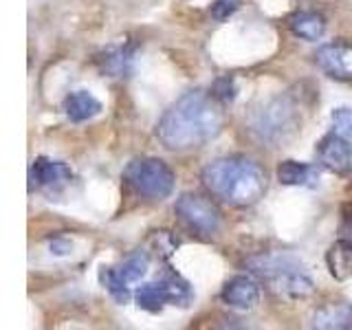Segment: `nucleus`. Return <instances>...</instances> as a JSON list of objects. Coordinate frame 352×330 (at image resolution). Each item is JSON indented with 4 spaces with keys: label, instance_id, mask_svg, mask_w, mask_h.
<instances>
[{
    "label": "nucleus",
    "instance_id": "aec40b11",
    "mask_svg": "<svg viewBox=\"0 0 352 330\" xmlns=\"http://www.w3.org/2000/svg\"><path fill=\"white\" fill-rule=\"evenodd\" d=\"M214 97L216 99H223V102H231V99L236 97V88L231 84L229 77H223V80H218L216 86H214Z\"/></svg>",
    "mask_w": 352,
    "mask_h": 330
},
{
    "label": "nucleus",
    "instance_id": "423d86ee",
    "mask_svg": "<svg viewBox=\"0 0 352 330\" xmlns=\"http://www.w3.org/2000/svg\"><path fill=\"white\" fill-rule=\"evenodd\" d=\"M174 212L187 227L201 236H214L223 227V218L216 205L201 194H183L176 201Z\"/></svg>",
    "mask_w": 352,
    "mask_h": 330
},
{
    "label": "nucleus",
    "instance_id": "4468645a",
    "mask_svg": "<svg viewBox=\"0 0 352 330\" xmlns=\"http://www.w3.org/2000/svg\"><path fill=\"white\" fill-rule=\"evenodd\" d=\"M289 27L297 38L317 42L326 33V18L317 11H297L289 18Z\"/></svg>",
    "mask_w": 352,
    "mask_h": 330
},
{
    "label": "nucleus",
    "instance_id": "a211bd4d",
    "mask_svg": "<svg viewBox=\"0 0 352 330\" xmlns=\"http://www.w3.org/2000/svg\"><path fill=\"white\" fill-rule=\"evenodd\" d=\"M330 121H333L335 132H339V135H344V137H352V108L348 106L335 108L333 115H330Z\"/></svg>",
    "mask_w": 352,
    "mask_h": 330
},
{
    "label": "nucleus",
    "instance_id": "412c9836",
    "mask_svg": "<svg viewBox=\"0 0 352 330\" xmlns=\"http://www.w3.org/2000/svg\"><path fill=\"white\" fill-rule=\"evenodd\" d=\"M71 251V245L64 240H55L51 242V253H55V256H66V253Z\"/></svg>",
    "mask_w": 352,
    "mask_h": 330
},
{
    "label": "nucleus",
    "instance_id": "f03ea898",
    "mask_svg": "<svg viewBox=\"0 0 352 330\" xmlns=\"http://www.w3.org/2000/svg\"><path fill=\"white\" fill-rule=\"evenodd\" d=\"M201 181L209 194L231 207H251L267 192V174L247 157H220L207 163Z\"/></svg>",
    "mask_w": 352,
    "mask_h": 330
},
{
    "label": "nucleus",
    "instance_id": "dca6fc26",
    "mask_svg": "<svg viewBox=\"0 0 352 330\" xmlns=\"http://www.w3.org/2000/svg\"><path fill=\"white\" fill-rule=\"evenodd\" d=\"M313 326L315 328H337V330L352 328V308L346 304L322 308V311L313 317Z\"/></svg>",
    "mask_w": 352,
    "mask_h": 330
},
{
    "label": "nucleus",
    "instance_id": "9d476101",
    "mask_svg": "<svg viewBox=\"0 0 352 330\" xmlns=\"http://www.w3.org/2000/svg\"><path fill=\"white\" fill-rule=\"evenodd\" d=\"M315 64L335 80H352V44L330 42L315 53Z\"/></svg>",
    "mask_w": 352,
    "mask_h": 330
},
{
    "label": "nucleus",
    "instance_id": "0eeeda50",
    "mask_svg": "<svg viewBox=\"0 0 352 330\" xmlns=\"http://www.w3.org/2000/svg\"><path fill=\"white\" fill-rule=\"evenodd\" d=\"M150 258L146 253H135L130 256L121 267L117 269H104L102 271V284L106 286V291L115 297L117 302L126 304L130 300V284L139 282L143 275L148 273Z\"/></svg>",
    "mask_w": 352,
    "mask_h": 330
},
{
    "label": "nucleus",
    "instance_id": "f8f14e48",
    "mask_svg": "<svg viewBox=\"0 0 352 330\" xmlns=\"http://www.w3.org/2000/svg\"><path fill=\"white\" fill-rule=\"evenodd\" d=\"M31 181L38 187H62L73 179V172L66 163L53 161L47 157H38L31 165Z\"/></svg>",
    "mask_w": 352,
    "mask_h": 330
},
{
    "label": "nucleus",
    "instance_id": "39448f33",
    "mask_svg": "<svg viewBox=\"0 0 352 330\" xmlns=\"http://www.w3.org/2000/svg\"><path fill=\"white\" fill-rule=\"evenodd\" d=\"M126 183L150 201H163L174 192V172L161 159H135L124 170Z\"/></svg>",
    "mask_w": 352,
    "mask_h": 330
},
{
    "label": "nucleus",
    "instance_id": "20e7f679",
    "mask_svg": "<svg viewBox=\"0 0 352 330\" xmlns=\"http://www.w3.org/2000/svg\"><path fill=\"white\" fill-rule=\"evenodd\" d=\"M300 124V115H297V106L286 95H275L267 99L258 110L251 115V132L258 141L267 143V146H280L297 130Z\"/></svg>",
    "mask_w": 352,
    "mask_h": 330
},
{
    "label": "nucleus",
    "instance_id": "7ed1b4c3",
    "mask_svg": "<svg viewBox=\"0 0 352 330\" xmlns=\"http://www.w3.org/2000/svg\"><path fill=\"white\" fill-rule=\"evenodd\" d=\"M249 269L271 284L273 291L286 297H306L313 293V280L308 278L302 262L291 253H269L249 260Z\"/></svg>",
    "mask_w": 352,
    "mask_h": 330
},
{
    "label": "nucleus",
    "instance_id": "f257e3e1",
    "mask_svg": "<svg viewBox=\"0 0 352 330\" xmlns=\"http://www.w3.org/2000/svg\"><path fill=\"white\" fill-rule=\"evenodd\" d=\"M225 124L218 99L205 91H190L176 99L157 126V137L168 150H192L220 135Z\"/></svg>",
    "mask_w": 352,
    "mask_h": 330
},
{
    "label": "nucleus",
    "instance_id": "2eb2a0df",
    "mask_svg": "<svg viewBox=\"0 0 352 330\" xmlns=\"http://www.w3.org/2000/svg\"><path fill=\"white\" fill-rule=\"evenodd\" d=\"M319 179V172L317 168L302 161H284L280 163L278 168V181L282 185H295V187H308V185H315Z\"/></svg>",
    "mask_w": 352,
    "mask_h": 330
},
{
    "label": "nucleus",
    "instance_id": "9b49d317",
    "mask_svg": "<svg viewBox=\"0 0 352 330\" xmlns=\"http://www.w3.org/2000/svg\"><path fill=\"white\" fill-rule=\"evenodd\" d=\"M220 300L229 308H236V311H251L260 302V286L247 275H236L223 286Z\"/></svg>",
    "mask_w": 352,
    "mask_h": 330
},
{
    "label": "nucleus",
    "instance_id": "1a4fd4ad",
    "mask_svg": "<svg viewBox=\"0 0 352 330\" xmlns=\"http://www.w3.org/2000/svg\"><path fill=\"white\" fill-rule=\"evenodd\" d=\"M317 159L326 170L335 172L339 176H350L352 174V143L348 137L333 132L326 135L317 146Z\"/></svg>",
    "mask_w": 352,
    "mask_h": 330
},
{
    "label": "nucleus",
    "instance_id": "4be33fe9",
    "mask_svg": "<svg viewBox=\"0 0 352 330\" xmlns=\"http://www.w3.org/2000/svg\"><path fill=\"white\" fill-rule=\"evenodd\" d=\"M348 245L352 247V225H350V229H348Z\"/></svg>",
    "mask_w": 352,
    "mask_h": 330
},
{
    "label": "nucleus",
    "instance_id": "ddd939ff",
    "mask_svg": "<svg viewBox=\"0 0 352 330\" xmlns=\"http://www.w3.org/2000/svg\"><path fill=\"white\" fill-rule=\"evenodd\" d=\"M64 113L73 124H84L102 113V102L88 91H73L64 99Z\"/></svg>",
    "mask_w": 352,
    "mask_h": 330
},
{
    "label": "nucleus",
    "instance_id": "f3484780",
    "mask_svg": "<svg viewBox=\"0 0 352 330\" xmlns=\"http://www.w3.org/2000/svg\"><path fill=\"white\" fill-rule=\"evenodd\" d=\"M99 66H102V71L113 75V77H121L130 71L132 66V49L128 47H113L108 49L102 58H99Z\"/></svg>",
    "mask_w": 352,
    "mask_h": 330
},
{
    "label": "nucleus",
    "instance_id": "6ab92c4d",
    "mask_svg": "<svg viewBox=\"0 0 352 330\" xmlns=\"http://www.w3.org/2000/svg\"><path fill=\"white\" fill-rule=\"evenodd\" d=\"M238 7H240L238 0H216V3L212 5V9H209V14H212V18L223 22L229 16H234L238 11Z\"/></svg>",
    "mask_w": 352,
    "mask_h": 330
},
{
    "label": "nucleus",
    "instance_id": "6e6552de",
    "mask_svg": "<svg viewBox=\"0 0 352 330\" xmlns=\"http://www.w3.org/2000/svg\"><path fill=\"white\" fill-rule=\"evenodd\" d=\"M137 304L143 308V311L157 313L165 304L170 302H187L190 300V289L187 284L181 282L179 278H165L159 282H148L137 289L135 293Z\"/></svg>",
    "mask_w": 352,
    "mask_h": 330
}]
</instances>
